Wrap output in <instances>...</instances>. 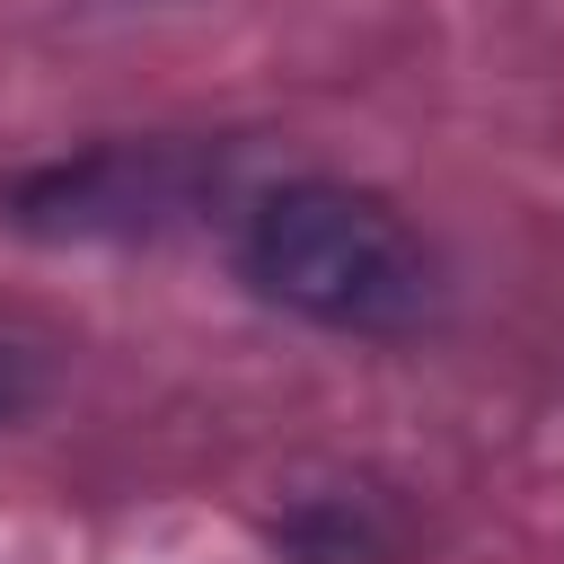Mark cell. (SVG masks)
Listing matches in <instances>:
<instances>
[{
	"label": "cell",
	"mask_w": 564,
	"mask_h": 564,
	"mask_svg": "<svg viewBox=\"0 0 564 564\" xmlns=\"http://www.w3.org/2000/svg\"><path fill=\"white\" fill-rule=\"evenodd\" d=\"M238 264L273 308H291L308 326H335V335H405L432 308L423 238L379 194L326 185V176L264 194L247 212Z\"/></svg>",
	"instance_id": "1"
},
{
	"label": "cell",
	"mask_w": 564,
	"mask_h": 564,
	"mask_svg": "<svg viewBox=\"0 0 564 564\" xmlns=\"http://www.w3.org/2000/svg\"><path fill=\"white\" fill-rule=\"evenodd\" d=\"M18 397H26V388H18V370L0 361V414H18Z\"/></svg>",
	"instance_id": "2"
}]
</instances>
